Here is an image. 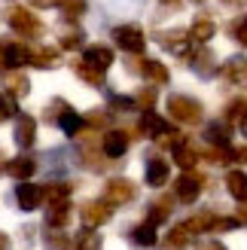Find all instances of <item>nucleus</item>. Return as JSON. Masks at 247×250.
<instances>
[{
  "mask_svg": "<svg viewBox=\"0 0 247 250\" xmlns=\"http://www.w3.org/2000/svg\"><path fill=\"white\" fill-rule=\"evenodd\" d=\"M165 110H168V116L180 122V125H186V128H192V125H199L205 119V107L199 98H192V95H183V92H174V95H168V101H165Z\"/></svg>",
  "mask_w": 247,
  "mask_h": 250,
  "instance_id": "nucleus-1",
  "label": "nucleus"
},
{
  "mask_svg": "<svg viewBox=\"0 0 247 250\" xmlns=\"http://www.w3.org/2000/svg\"><path fill=\"white\" fill-rule=\"evenodd\" d=\"M6 24L19 37H24V40H37V37L46 34V24L40 21V16H34L28 6H12L6 12Z\"/></svg>",
  "mask_w": 247,
  "mask_h": 250,
  "instance_id": "nucleus-2",
  "label": "nucleus"
},
{
  "mask_svg": "<svg viewBox=\"0 0 247 250\" xmlns=\"http://www.w3.org/2000/svg\"><path fill=\"white\" fill-rule=\"evenodd\" d=\"M159 46L165 49V52L171 55H177L180 61H189V55L195 52V46H192V37L186 28H168L159 34Z\"/></svg>",
  "mask_w": 247,
  "mask_h": 250,
  "instance_id": "nucleus-3",
  "label": "nucleus"
},
{
  "mask_svg": "<svg viewBox=\"0 0 247 250\" xmlns=\"http://www.w3.org/2000/svg\"><path fill=\"white\" fill-rule=\"evenodd\" d=\"M205 183H207L205 174H199V171H183L180 177L174 180V198H177V202H183V205H195V202H199V195H202V189H205Z\"/></svg>",
  "mask_w": 247,
  "mask_h": 250,
  "instance_id": "nucleus-4",
  "label": "nucleus"
},
{
  "mask_svg": "<svg viewBox=\"0 0 247 250\" xmlns=\"http://www.w3.org/2000/svg\"><path fill=\"white\" fill-rule=\"evenodd\" d=\"M128 70H131V73H141V77L153 85V89H156V85H168V80H171V73H168V67L162 64V61L144 58V55L131 58V61H128Z\"/></svg>",
  "mask_w": 247,
  "mask_h": 250,
  "instance_id": "nucleus-5",
  "label": "nucleus"
},
{
  "mask_svg": "<svg viewBox=\"0 0 247 250\" xmlns=\"http://www.w3.org/2000/svg\"><path fill=\"white\" fill-rule=\"evenodd\" d=\"M138 198V186H134L128 177H110L104 183V202L110 208H122V205H131Z\"/></svg>",
  "mask_w": 247,
  "mask_h": 250,
  "instance_id": "nucleus-6",
  "label": "nucleus"
},
{
  "mask_svg": "<svg viewBox=\"0 0 247 250\" xmlns=\"http://www.w3.org/2000/svg\"><path fill=\"white\" fill-rule=\"evenodd\" d=\"M113 43L128 55H144L146 37H144V31L138 24H119V28H113Z\"/></svg>",
  "mask_w": 247,
  "mask_h": 250,
  "instance_id": "nucleus-7",
  "label": "nucleus"
},
{
  "mask_svg": "<svg viewBox=\"0 0 247 250\" xmlns=\"http://www.w3.org/2000/svg\"><path fill=\"white\" fill-rule=\"evenodd\" d=\"M21 64H31V49L16 40H0V70H16Z\"/></svg>",
  "mask_w": 247,
  "mask_h": 250,
  "instance_id": "nucleus-8",
  "label": "nucleus"
},
{
  "mask_svg": "<svg viewBox=\"0 0 247 250\" xmlns=\"http://www.w3.org/2000/svg\"><path fill=\"white\" fill-rule=\"evenodd\" d=\"M110 217H113V208H110L104 198H92V202H82V208H80V220H82V226H85V229H98V226H104Z\"/></svg>",
  "mask_w": 247,
  "mask_h": 250,
  "instance_id": "nucleus-9",
  "label": "nucleus"
},
{
  "mask_svg": "<svg viewBox=\"0 0 247 250\" xmlns=\"http://www.w3.org/2000/svg\"><path fill=\"white\" fill-rule=\"evenodd\" d=\"M43 202H46V192H43V186H40V183L24 180V183L16 186V205H19V210H24V214L37 210Z\"/></svg>",
  "mask_w": 247,
  "mask_h": 250,
  "instance_id": "nucleus-10",
  "label": "nucleus"
},
{
  "mask_svg": "<svg viewBox=\"0 0 247 250\" xmlns=\"http://www.w3.org/2000/svg\"><path fill=\"white\" fill-rule=\"evenodd\" d=\"M189 70L195 73V77H202V80H211V77H217L220 73V67H217V58H214V52L211 49H205V46H199L195 52L189 55Z\"/></svg>",
  "mask_w": 247,
  "mask_h": 250,
  "instance_id": "nucleus-11",
  "label": "nucleus"
},
{
  "mask_svg": "<svg viewBox=\"0 0 247 250\" xmlns=\"http://www.w3.org/2000/svg\"><path fill=\"white\" fill-rule=\"evenodd\" d=\"M128 146H131V137H128V131H122V128H110L101 137V149H104L107 159H122L128 153Z\"/></svg>",
  "mask_w": 247,
  "mask_h": 250,
  "instance_id": "nucleus-12",
  "label": "nucleus"
},
{
  "mask_svg": "<svg viewBox=\"0 0 247 250\" xmlns=\"http://www.w3.org/2000/svg\"><path fill=\"white\" fill-rule=\"evenodd\" d=\"M80 162L89 171H104L107 168V156H104V149H101V141H95L92 134L85 137V141L80 144Z\"/></svg>",
  "mask_w": 247,
  "mask_h": 250,
  "instance_id": "nucleus-13",
  "label": "nucleus"
},
{
  "mask_svg": "<svg viewBox=\"0 0 247 250\" xmlns=\"http://www.w3.org/2000/svg\"><path fill=\"white\" fill-rule=\"evenodd\" d=\"M144 180H146V186H153V189H162L171 180V165L162 156H150L146 165H144Z\"/></svg>",
  "mask_w": 247,
  "mask_h": 250,
  "instance_id": "nucleus-14",
  "label": "nucleus"
},
{
  "mask_svg": "<svg viewBox=\"0 0 247 250\" xmlns=\"http://www.w3.org/2000/svg\"><path fill=\"white\" fill-rule=\"evenodd\" d=\"M12 141L21 149H31L37 141V119L31 113H19L16 116V128H12Z\"/></svg>",
  "mask_w": 247,
  "mask_h": 250,
  "instance_id": "nucleus-15",
  "label": "nucleus"
},
{
  "mask_svg": "<svg viewBox=\"0 0 247 250\" xmlns=\"http://www.w3.org/2000/svg\"><path fill=\"white\" fill-rule=\"evenodd\" d=\"M195 235L186 229V223H177V226H171L165 235H162V241H159V250H186L192 244Z\"/></svg>",
  "mask_w": 247,
  "mask_h": 250,
  "instance_id": "nucleus-16",
  "label": "nucleus"
},
{
  "mask_svg": "<svg viewBox=\"0 0 247 250\" xmlns=\"http://www.w3.org/2000/svg\"><path fill=\"white\" fill-rule=\"evenodd\" d=\"M82 61H85L89 67H95V70L107 73V67L113 64V49H110V46H104V43L85 46V49H82Z\"/></svg>",
  "mask_w": 247,
  "mask_h": 250,
  "instance_id": "nucleus-17",
  "label": "nucleus"
},
{
  "mask_svg": "<svg viewBox=\"0 0 247 250\" xmlns=\"http://www.w3.org/2000/svg\"><path fill=\"white\" fill-rule=\"evenodd\" d=\"M220 73H223V80L238 85V89H247V58L244 55H232L223 67H220Z\"/></svg>",
  "mask_w": 247,
  "mask_h": 250,
  "instance_id": "nucleus-18",
  "label": "nucleus"
},
{
  "mask_svg": "<svg viewBox=\"0 0 247 250\" xmlns=\"http://www.w3.org/2000/svg\"><path fill=\"white\" fill-rule=\"evenodd\" d=\"M174 202H177L174 195H159L156 202H150V208H146V223H153L156 229L162 226V223H168L171 210H174Z\"/></svg>",
  "mask_w": 247,
  "mask_h": 250,
  "instance_id": "nucleus-19",
  "label": "nucleus"
},
{
  "mask_svg": "<svg viewBox=\"0 0 247 250\" xmlns=\"http://www.w3.org/2000/svg\"><path fill=\"white\" fill-rule=\"evenodd\" d=\"M214 34H217V21L207 16V12H199V16L192 19L189 24V37H192V43H207V40H214Z\"/></svg>",
  "mask_w": 247,
  "mask_h": 250,
  "instance_id": "nucleus-20",
  "label": "nucleus"
},
{
  "mask_svg": "<svg viewBox=\"0 0 247 250\" xmlns=\"http://www.w3.org/2000/svg\"><path fill=\"white\" fill-rule=\"evenodd\" d=\"M171 131V125L159 116V113H141V122H138V134H144V137H153V141H159L162 134H168Z\"/></svg>",
  "mask_w": 247,
  "mask_h": 250,
  "instance_id": "nucleus-21",
  "label": "nucleus"
},
{
  "mask_svg": "<svg viewBox=\"0 0 247 250\" xmlns=\"http://www.w3.org/2000/svg\"><path fill=\"white\" fill-rule=\"evenodd\" d=\"M34 171H37V159L34 156H16V159L6 162V174H9L12 180H19V183L31 180Z\"/></svg>",
  "mask_w": 247,
  "mask_h": 250,
  "instance_id": "nucleus-22",
  "label": "nucleus"
},
{
  "mask_svg": "<svg viewBox=\"0 0 247 250\" xmlns=\"http://www.w3.org/2000/svg\"><path fill=\"white\" fill-rule=\"evenodd\" d=\"M159 229L153 226V223H138V226H131L128 229V241L134 244V247H156L159 244V235H156Z\"/></svg>",
  "mask_w": 247,
  "mask_h": 250,
  "instance_id": "nucleus-23",
  "label": "nucleus"
},
{
  "mask_svg": "<svg viewBox=\"0 0 247 250\" xmlns=\"http://www.w3.org/2000/svg\"><path fill=\"white\" fill-rule=\"evenodd\" d=\"M205 141L211 146H220V149H229L232 146V125L229 122H211L205 128Z\"/></svg>",
  "mask_w": 247,
  "mask_h": 250,
  "instance_id": "nucleus-24",
  "label": "nucleus"
},
{
  "mask_svg": "<svg viewBox=\"0 0 247 250\" xmlns=\"http://www.w3.org/2000/svg\"><path fill=\"white\" fill-rule=\"evenodd\" d=\"M31 64L40 67V70H52L61 64V52L55 46H40V49H31Z\"/></svg>",
  "mask_w": 247,
  "mask_h": 250,
  "instance_id": "nucleus-25",
  "label": "nucleus"
},
{
  "mask_svg": "<svg viewBox=\"0 0 247 250\" xmlns=\"http://www.w3.org/2000/svg\"><path fill=\"white\" fill-rule=\"evenodd\" d=\"M70 214H73L70 202H55V205H49V210H46V229H64L67 223H70Z\"/></svg>",
  "mask_w": 247,
  "mask_h": 250,
  "instance_id": "nucleus-26",
  "label": "nucleus"
},
{
  "mask_svg": "<svg viewBox=\"0 0 247 250\" xmlns=\"http://www.w3.org/2000/svg\"><path fill=\"white\" fill-rule=\"evenodd\" d=\"M223 122L238 125V128L247 122V98H244V95H238V98H232V101H226V107H223Z\"/></svg>",
  "mask_w": 247,
  "mask_h": 250,
  "instance_id": "nucleus-27",
  "label": "nucleus"
},
{
  "mask_svg": "<svg viewBox=\"0 0 247 250\" xmlns=\"http://www.w3.org/2000/svg\"><path fill=\"white\" fill-rule=\"evenodd\" d=\"M226 192L241 205L247 202V174L244 171H229L226 174Z\"/></svg>",
  "mask_w": 247,
  "mask_h": 250,
  "instance_id": "nucleus-28",
  "label": "nucleus"
},
{
  "mask_svg": "<svg viewBox=\"0 0 247 250\" xmlns=\"http://www.w3.org/2000/svg\"><path fill=\"white\" fill-rule=\"evenodd\" d=\"M171 156H174V162H177L183 171H195V165H199V153H195L186 141H180L174 149H171Z\"/></svg>",
  "mask_w": 247,
  "mask_h": 250,
  "instance_id": "nucleus-29",
  "label": "nucleus"
},
{
  "mask_svg": "<svg viewBox=\"0 0 247 250\" xmlns=\"http://www.w3.org/2000/svg\"><path fill=\"white\" fill-rule=\"evenodd\" d=\"M55 125H58V128L64 131L67 137H77V134H80V131L85 128V119H82V116L77 113V110L70 107V110H64V113H61V119H58Z\"/></svg>",
  "mask_w": 247,
  "mask_h": 250,
  "instance_id": "nucleus-30",
  "label": "nucleus"
},
{
  "mask_svg": "<svg viewBox=\"0 0 247 250\" xmlns=\"http://www.w3.org/2000/svg\"><path fill=\"white\" fill-rule=\"evenodd\" d=\"M43 247L46 250H70L73 241H70V235L64 229H46L43 232Z\"/></svg>",
  "mask_w": 247,
  "mask_h": 250,
  "instance_id": "nucleus-31",
  "label": "nucleus"
},
{
  "mask_svg": "<svg viewBox=\"0 0 247 250\" xmlns=\"http://www.w3.org/2000/svg\"><path fill=\"white\" fill-rule=\"evenodd\" d=\"M73 73H77L82 83L95 85V89H101V85H104V73H101V70H95V67H89L82 58H80V61H73Z\"/></svg>",
  "mask_w": 247,
  "mask_h": 250,
  "instance_id": "nucleus-32",
  "label": "nucleus"
},
{
  "mask_svg": "<svg viewBox=\"0 0 247 250\" xmlns=\"http://www.w3.org/2000/svg\"><path fill=\"white\" fill-rule=\"evenodd\" d=\"M58 9H61V19L64 21H80L85 16V9H89V3L85 0H61Z\"/></svg>",
  "mask_w": 247,
  "mask_h": 250,
  "instance_id": "nucleus-33",
  "label": "nucleus"
},
{
  "mask_svg": "<svg viewBox=\"0 0 247 250\" xmlns=\"http://www.w3.org/2000/svg\"><path fill=\"white\" fill-rule=\"evenodd\" d=\"M31 92V80L24 77V73H9L6 77V95H12L19 101V98H24Z\"/></svg>",
  "mask_w": 247,
  "mask_h": 250,
  "instance_id": "nucleus-34",
  "label": "nucleus"
},
{
  "mask_svg": "<svg viewBox=\"0 0 247 250\" xmlns=\"http://www.w3.org/2000/svg\"><path fill=\"white\" fill-rule=\"evenodd\" d=\"M70 189H73V186L64 183V180H55V183H46V186H43V192H46V202H49V205H55V202H67Z\"/></svg>",
  "mask_w": 247,
  "mask_h": 250,
  "instance_id": "nucleus-35",
  "label": "nucleus"
},
{
  "mask_svg": "<svg viewBox=\"0 0 247 250\" xmlns=\"http://www.w3.org/2000/svg\"><path fill=\"white\" fill-rule=\"evenodd\" d=\"M101 247H104V241L95 229H82L77 235V250H101Z\"/></svg>",
  "mask_w": 247,
  "mask_h": 250,
  "instance_id": "nucleus-36",
  "label": "nucleus"
},
{
  "mask_svg": "<svg viewBox=\"0 0 247 250\" xmlns=\"http://www.w3.org/2000/svg\"><path fill=\"white\" fill-rule=\"evenodd\" d=\"M82 43H85V34H82V28H67V31H61V49H82Z\"/></svg>",
  "mask_w": 247,
  "mask_h": 250,
  "instance_id": "nucleus-37",
  "label": "nucleus"
},
{
  "mask_svg": "<svg viewBox=\"0 0 247 250\" xmlns=\"http://www.w3.org/2000/svg\"><path fill=\"white\" fill-rule=\"evenodd\" d=\"M134 107L144 110V113H150V110L156 107V89L153 85H146V89H141L138 95H134Z\"/></svg>",
  "mask_w": 247,
  "mask_h": 250,
  "instance_id": "nucleus-38",
  "label": "nucleus"
},
{
  "mask_svg": "<svg viewBox=\"0 0 247 250\" xmlns=\"http://www.w3.org/2000/svg\"><path fill=\"white\" fill-rule=\"evenodd\" d=\"M12 116H19V104H16V98L6 95V92H0V122H6Z\"/></svg>",
  "mask_w": 247,
  "mask_h": 250,
  "instance_id": "nucleus-39",
  "label": "nucleus"
},
{
  "mask_svg": "<svg viewBox=\"0 0 247 250\" xmlns=\"http://www.w3.org/2000/svg\"><path fill=\"white\" fill-rule=\"evenodd\" d=\"M64 110H70V104L64 101V98H55V101H49V107H46L43 119H46V122H58V119H61V113H64Z\"/></svg>",
  "mask_w": 247,
  "mask_h": 250,
  "instance_id": "nucleus-40",
  "label": "nucleus"
},
{
  "mask_svg": "<svg viewBox=\"0 0 247 250\" xmlns=\"http://www.w3.org/2000/svg\"><path fill=\"white\" fill-rule=\"evenodd\" d=\"M110 110H116V113H128V110H138V107H134V98L110 95Z\"/></svg>",
  "mask_w": 247,
  "mask_h": 250,
  "instance_id": "nucleus-41",
  "label": "nucleus"
},
{
  "mask_svg": "<svg viewBox=\"0 0 247 250\" xmlns=\"http://www.w3.org/2000/svg\"><path fill=\"white\" fill-rule=\"evenodd\" d=\"M232 37H235V43L247 49V16H241L238 21H232Z\"/></svg>",
  "mask_w": 247,
  "mask_h": 250,
  "instance_id": "nucleus-42",
  "label": "nucleus"
},
{
  "mask_svg": "<svg viewBox=\"0 0 247 250\" xmlns=\"http://www.w3.org/2000/svg\"><path fill=\"white\" fill-rule=\"evenodd\" d=\"M85 119V125H95V128H101V125H107V113L104 110H92L89 116H82Z\"/></svg>",
  "mask_w": 247,
  "mask_h": 250,
  "instance_id": "nucleus-43",
  "label": "nucleus"
},
{
  "mask_svg": "<svg viewBox=\"0 0 247 250\" xmlns=\"http://www.w3.org/2000/svg\"><path fill=\"white\" fill-rule=\"evenodd\" d=\"M232 217H235V223H238V226H244V229H247V202H244V205H241V208H238Z\"/></svg>",
  "mask_w": 247,
  "mask_h": 250,
  "instance_id": "nucleus-44",
  "label": "nucleus"
},
{
  "mask_svg": "<svg viewBox=\"0 0 247 250\" xmlns=\"http://www.w3.org/2000/svg\"><path fill=\"white\" fill-rule=\"evenodd\" d=\"M195 250H229V247L220 241H202V244H195Z\"/></svg>",
  "mask_w": 247,
  "mask_h": 250,
  "instance_id": "nucleus-45",
  "label": "nucleus"
},
{
  "mask_svg": "<svg viewBox=\"0 0 247 250\" xmlns=\"http://www.w3.org/2000/svg\"><path fill=\"white\" fill-rule=\"evenodd\" d=\"M232 156H235V162H244L247 165V146H232Z\"/></svg>",
  "mask_w": 247,
  "mask_h": 250,
  "instance_id": "nucleus-46",
  "label": "nucleus"
},
{
  "mask_svg": "<svg viewBox=\"0 0 247 250\" xmlns=\"http://www.w3.org/2000/svg\"><path fill=\"white\" fill-rule=\"evenodd\" d=\"M159 3H162L168 12H177V9H180V0H159Z\"/></svg>",
  "mask_w": 247,
  "mask_h": 250,
  "instance_id": "nucleus-47",
  "label": "nucleus"
},
{
  "mask_svg": "<svg viewBox=\"0 0 247 250\" xmlns=\"http://www.w3.org/2000/svg\"><path fill=\"white\" fill-rule=\"evenodd\" d=\"M31 3H34V6H40V9H46V6H58L61 0H31Z\"/></svg>",
  "mask_w": 247,
  "mask_h": 250,
  "instance_id": "nucleus-48",
  "label": "nucleus"
},
{
  "mask_svg": "<svg viewBox=\"0 0 247 250\" xmlns=\"http://www.w3.org/2000/svg\"><path fill=\"white\" fill-rule=\"evenodd\" d=\"M0 250H12V241H9L6 232H0Z\"/></svg>",
  "mask_w": 247,
  "mask_h": 250,
  "instance_id": "nucleus-49",
  "label": "nucleus"
},
{
  "mask_svg": "<svg viewBox=\"0 0 247 250\" xmlns=\"http://www.w3.org/2000/svg\"><path fill=\"white\" fill-rule=\"evenodd\" d=\"M0 171H6V153H3V146H0Z\"/></svg>",
  "mask_w": 247,
  "mask_h": 250,
  "instance_id": "nucleus-50",
  "label": "nucleus"
},
{
  "mask_svg": "<svg viewBox=\"0 0 247 250\" xmlns=\"http://www.w3.org/2000/svg\"><path fill=\"white\" fill-rule=\"evenodd\" d=\"M223 3H226V6H241L244 0H223Z\"/></svg>",
  "mask_w": 247,
  "mask_h": 250,
  "instance_id": "nucleus-51",
  "label": "nucleus"
},
{
  "mask_svg": "<svg viewBox=\"0 0 247 250\" xmlns=\"http://www.w3.org/2000/svg\"><path fill=\"white\" fill-rule=\"evenodd\" d=\"M241 134H244V137H247V122H244V125H241Z\"/></svg>",
  "mask_w": 247,
  "mask_h": 250,
  "instance_id": "nucleus-52",
  "label": "nucleus"
},
{
  "mask_svg": "<svg viewBox=\"0 0 247 250\" xmlns=\"http://www.w3.org/2000/svg\"><path fill=\"white\" fill-rule=\"evenodd\" d=\"M192 3H205V0H192Z\"/></svg>",
  "mask_w": 247,
  "mask_h": 250,
  "instance_id": "nucleus-53",
  "label": "nucleus"
}]
</instances>
